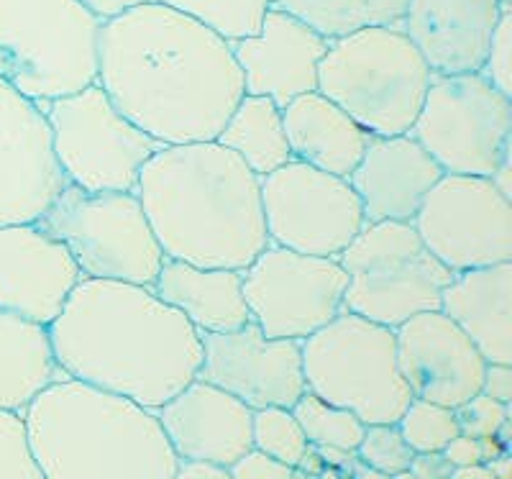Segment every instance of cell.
<instances>
[{
    "instance_id": "cell-1",
    "label": "cell",
    "mask_w": 512,
    "mask_h": 479,
    "mask_svg": "<svg viewBox=\"0 0 512 479\" xmlns=\"http://www.w3.org/2000/svg\"><path fill=\"white\" fill-rule=\"evenodd\" d=\"M98 85L164 147L213 141L244 95L231 41L157 0L103 21Z\"/></svg>"
},
{
    "instance_id": "cell-2",
    "label": "cell",
    "mask_w": 512,
    "mask_h": 479,
    "mask_svg": "<svg viewBox=\"0 0 512 479\" xmlns=\"http://www.w3.org/2000/svg\"><path fill=\"white\" fill-rule=\"evenodd\" d=\"M47 328L70 377L149 410L175 398L203 364L200 331L152 285L82 277Z\"/></svg>"
},
{
    "instance_id": "cell-3",
    "label": "cell",
    "mask_w": 512,
    "mask_h": 479,
    "mask_svg": "<svg viewBox=\"0 0 512 479\" xmlns=\"http://www.w3.org/2000/svg\"><path fill=\"white\" fill-rule=\"evenodd\" d=\"M136 195L164 257L246 269L269 244L262 177L216 139L154 152Z\"/></svg>"
},
{
    "instance_id": "cell-4",
    "label": "cell",
    "mask_w": 512,
    "mask_h": 479,
    "mask_svg": "<svg viewBox=\"0 0 512 479\" xmlns=\"http://www.w3.org/2000/svg\"><path fill=\"white\" fill-rule=\"evenodd\" d=\"M31 454L44 479H175L177 454L136 400L77 377L52 382L24 408Z\"/></svg>"
},
{
    "instance_id": "cell-5",
    "label": "cell",
    "mask_w": 512,
    "mask_h": 479,
    "mask_svg": "<svg viewBox=\"0 0 512 479\" xmlns=\"http://www.w3.org/2000/svg\"><path fill=\"white\" fill-rule=\"evenodd\" d=\"M431 75L405 31L367 26L328 41L318 62V93L372 136L408 134Z\"/></svg>"
},
{
    "instance_id": "cell-6",
    "label": "cell",
    "mask_w": 512,
    "mask_h": 479,
    "mask_svg": "<svg viewBox=\"0 0 512 479\" xmlns=\"http://www.w3.org/2000/svg\"><path fill=\"white\" fill-rule=\"evenodd\" d=\"M100 29L80 0H0V77L39 106L88 88Z\"/></svg>"
},
{
    "instance_id": "cell-7",
    "label": "cell",
    "mask_w": 512,
    "mask_h": 479,
    "mask_svg": "<svg viewBox=\"0 0 512 479\" xmlns=\"http://www.w3.org/2000/svg\"><path fill=\"white\" fill-rule=\"evenodd\" d=\"M308 392L367 423H397L413 400L397 364L395 328L341 310L303 339Z\"/></svg>"
},
{
    "instance_id": "cell-8",
    "label": "cell",
    "mask_w": 512,
    "mask_h": 479,
    "mask_svg": "<svg viewBox=\"0 0 512 479\" xmlns=\"http://www.w3.org/2000/svg\"><path fill=\"white\" fill-rule=\"evenodd\" d=\"M36 223L67 246L82 277L154 285L164 262L136 193H88L67 182Z\"/></svg>"
},
{
    "instance_id": "cell-9",
    "label": "cell",
    "mask_w": 512,
    "mask_h": 479,
    "mask_svg": "<svg viewBox=\"0 0 512 479\" xmlns=\"http://www.w3.org/2000/svg\"><path fill=\"white\" fill-rule=\"evenodd\" d=\"M338 264L349 275L344 310L387 328L423 310H438L443 287L454 277L408 221L364 223L338 254Z\"/></svg>"
},
{
    "instance_id": "cell-10",
    "label": "cell",
    "mask_w": 512,
    "mask_h": 479,
    "mask_svg": "<svg viewBox=\"0 0 512 479\" xmlns=\"http://www.w3.org/2000/svg\"><path fill=\"white\" fill-rule=\"evenodd\" d=\"M64 180L88 193H136L139 172L162 141L123 116L98 82L41 106Z\"/></svg>"
},
{
    "instance_id": "cell-11",
    "label": "cell",
    "mask_w": 512,
    "mask_h": 479,
    "mask_svg": "<svg viewBox=\"0 0 512 479\" xmlns=\"http://www.w3.org/2000/svg\"><path fill=\"white\" fill-rule=\"evenodd\" d=\"M443 172L482 175L512 157V98L482 75H431L408 131Z\"/></svg>"
},
{
    "instance_id": "cell-12",
    "label": "cell",
    "mask_w": 512,
    "mask_h": 479,
    "mask_svg": "<svg viewBox=\"0 0 512 479\" xmlns=\"http://www.w3.org/2000/svg\"><path fill=\"white\" fill-rule=\"evenodd\" d=\"M244 275L249 316L269 339H308L344 310L349 275L336 257L292 252L269 241Z\"/></svg>"
},
{
    "instance_id": "cell-13",
    "label": "cell",
    "mask_w": 512,
    "mask_h": 479,
    "mask_svg": "<svg viewBox=\"0 0 512 479\" xmlns=\"http://www.w3.org/2000/svg\"><path fill=\"white\" fill-rule=\"evenodd\" d=\"M262 208L272 244L315 257L338 259L367 223L349 177L300 159L262 177Z\"/></svg>"
},
{
    "instance_id": "cell-14",
    "label": "cell",
    "mask_w": 512,
    "mask_h": 479,
    "mask_svg": "<svg viewBox=\"0 0 512 479\" xmlns=\"http://www.w3.org/2000/svg\"><path fill=\"white\" fill-rule=\"evenodd\" d=\"M413 226L425 249L451 272L512 262V198L492 177L443 172Z\"/></svg>"
},
{
    "instance_id": "cell-15",
    "label": "cell",
    "mask_w": 512,
    "mask_h": 479,
    "mask_svg": "<svg viewBox=\"0 0 512 479\" xmlns=\"http://www.w3.org/2000/svg\"><path fill=\"white\" fill-rule=\"evenodd\" d=\"M203 336L198 377L244 400L249 408H292L308 385L303 374V341L269 339L254 321Z\"/></svg>"
},
{
    "instance_id": "cell-16",
    "label": "cell",
    "mask_w": 512,
    "mask_h": 479,
    "mask_svg": "<svg viewBox=\"0 0 512 479\" xmlns=\"http://www.w3.org/2000/svg\"><path fill=\"white\" fill-rule=\"evenodd\" d=\"M64 185L47 116L0 77V226L39 221Z\"/></svg>"
},
{
    "instance_id": "cell-17",
    "label": "cell",
    "mask_w": 512,
    "mask_h": 479,
    "mask_svg": "<svg viewBox=\"0 0 512 479\" xmlns=\"http://www.w3.org/2000/svg\"><path fill=\"white\" fill-rule=\"evenodd\" d=\"M397 364L413 398L456 408L482 387L487 359L441 310H423L395 328Z\"/></svg>"
},
{
    "instance_id": "cell-18",
    "label": "cell",
    "mask_w": 512,
    "mask_h": 479,
    "mask_svg": "<svg viewBox=\"0 0 512 479\" xmlns=\"http://www.w3.org/2000/svg\"><path fill=\"white\" fill-rule=\"evenodd\" d=\"M80 280L67 246L39 223L0 226V310L49 326Z\"/></svg>"
},
{
    "instance_id": "cell-19",
    "label": "cell",
    "mask_w": 512,
    "mask_h": 479,
    "mask_svg": "<svg viewBox=\"0 0 512 479\" xmlns=\"http://www.w3.org/2000/svg\"><path fill=\"white\" fill-rule=\"evenodd\" d=\"M328 39L280 8H269L262 29L254 36L231 41L244 93L267 95L285 108L297 95L318 90V62Z\"/></svg>"
},
{
    "instance_id": "cell-20",
    "label": "cell",
    "mask_w": 512,
    "mask_h": 479,
    "mask_svg": "<svg viewBox=\"0 0 512 479\" xmlns=\"http://www.w3.org/2000/svg\"><path fill=\"white\" fill-rule=\"evenodd\" d=\"M157 418L177 459H205L228 469L254 446V408L203 377L169 398Z\"/></svg>"
},
{
    "instance_id": "cell-21",
    "label": "cell",
    "mask_w": 512,
    "mask_h": 479,
    "mask_svg": "<svg viewBox=\"0 0 512 479\" xmlns=\"http://www.w3.org/2000/svg\"><path fill=\"white\" fill-rule=\"evenodd\" d=\"M502 0H408L402 31L433 75L479 72L502 11Z\"/></svg>"
},
{
    "instance_id": "cell-22",
    "label": "cell",
    "mask_w": 512,
    "mask_h": 479,
    "mask_svg": "<svg viewBox=\"0 0 512 479\" xmlns=\"http://www.w3.org/2000/svg\"><path fill=\"white\" fill-rule=\"evenodd\" d=\"M441 175V164L413 136L395 134L369 139L349 182L359 195L367 223H413L425 195L431 193Z\"/></svg>"
},
{
    "instance_id": "cell-23",
    "label": "cell",
    "mask_w": 512,
    "mask_h": 479,
    "mask_svg": "<svg viewBox=\"0 0 512 479\" xmlns=\"http://www.w3.org/2000/svg\"><path fill=\"white\" fill-rule=\"evenodd\" d=\"M438 310L477 344L487 362L512 364V262L454 272Z\"/></svg>"
},
{
    "instance_id": "cell-24",
    "label": "cell",
    "mask_w": 512,
    "mask_h": 479,
    "mask_svg": "<svg viewBox=\"0 0 512 479\" xmlns=\"http://www.w3.org/2000/svg\"><path fill=\"white\" fill-rule=\"evenodd\" d=\"M154 293L177 308L200 333L233 331L251 321L241 269L198 267L164 257Z\"/></svg>"
},
{
    "instance_id": "cell-25",
    "label": "cell",
    "mask_w": 512,
    "mask_h": 479,
    "mask_svg": "<svg viewBox=\"0 0 512 479\" xmlns=\"http://www.w3.org/2000/svg\"><path fill=\"white\" fill-rule=\"evenodd\" d=\"M292 159L331 175L349 177L367 149L369 134L318 90L297 95L282 108Z\"/></svg>"
},
{
    "instance_id": "cell-26",
    "label": "cell",
    "mask_w": 512,
    "mask_h": 479,
    "mask_svg": "<svg viewBox=\"0 0 512 479\" xmlns=\"http://www.w3.org/2000/svg\"><path fill=\"white\" fill-rule=\"evenodd\" d=\"M64 377L70 374L54 357L49 328L0 310V408L24 413L44 387Z\"/></svg>"
},
{
    "instance_id": "cell-27",
    "label": "cell",
    "mask_w": 512,
    "mask_h": 479,
    "mask_svg": "<svg viewBox=\"0 0 512 479\" xmlns=\"http://www.w3.org/2000/svg\"><path fill=\"white\" fill-rule=\"evenodd\" d=\"M216 141L239 154L259 177L269 175L292 159L282 108L267 95H241L223 129L218 131Z\"/></svg>"
},
{
    "instance_id": "cell-28",
    "label": "cell",
    "mask_w": 512,
    "mask_h": 479,
    "mask_svg": "<svg viewBox=\"0 0 512 479\" xmlns=\"http://www.w3.org/2000/svg\"><path fill=\"white\" fill-rule=\"evenodd\" d=\"M274 8L300 18L331 41L367 26L402 29L408 0H274Z\"/></svg>"
},
{
    "instance_id": "cell-29",
    "label": "cell",
    "mask_w": 512,
    "mask_h": 479,
    "mask_svg": "<svg viewBox=\"0 0 512 479\" xmlns=\"http://www.w3.org/2000/svg\"><path fill=\"white\" fill-rule=\"evenodd\" d=\"M195 18L226 41L254 36L262 29V21L274 0H157Z\"/></svg>"
},
{
    "instance_id": "cell-30",
    "label": "cell",
    "mask_w": 512,
    "mask_h": 479,
    "mask_svg": "<svg viewBox=\"0 0 512 479\" xmlns=\"http://www.w3.org/2000/svg\"><path fill=\"white\" fill-rule=\"evenodd\" d=\"M290 410L303 428L308 444L313 446H338V449L356 451L361 436H364V428H367V423L349 408L326 403L308 390Z\"/></svg>"
},
{
    "instance_id": "cell-31",
    "label": "cell",
    "mask_w": 512,
    "mask_h": 479,
    "mask_svg": "<svg viewBox=\"0 0 512 479\" xmlns=\"http://www.w3.org/2000/svg\"><path fill=\"white\" fill-rule=\"evenodd\" d=\"M251 444L254 449L274 456L277 462L295 467L300 456L308 449L303 428L297 423L290 408L269 405V408L254 410V423H251Z\"/></svg>"
},
{
    "instance_id": "cell-32",
    "label": "cell",
    "mask_w": 512,
    "mask_h": 479,
    "mask_svg": "<svg viewBox=\"0 0 512 479\" xmlns=\"http://www.w3.org/2000/svg\"><path fill=\"white\" fill-rule=\"evenodd\" d=\"M397 428L413 451H443L461 433L454 408L423 398L410 400L397 418Z\"/></svg>"
},
{
    "instance_id": "cell-33",
    "label": "cell",
    "mask_w": 512,
    "mask_h": 479,
    "mask_svg": "<svg viewBox=\"0 0 512 479\" xmlns=\"http://www.w3.org/2000/svg\"><path fill=\"white\" fill-rule=\"evenodd\" d=\"M413 454L397 423H369L356 446V456L379 477H408Z\"/></svg>"
},
{
    "instance_id": "cell-34",
    "label": "cell",
    "mask_w": 512,
    "mask_h": 479,
    "mask_svg": "<svg viewBox=\"0 0 512 479\" xmlns=\"http://www.w3.org/2000/svg\"><path fill=\"white\" fill-rule=\"evenodd\" d=\"M0 479H41L31 454L24 415L0 408Z\"/></svg>"
},
{
    "instance_id": "cell-35",
    "label": "cell",
    "mask_w": 512,
    "mask_h": 479,
    "mask_svg": "<svg viewBox=\"0 0 512 479\" xmlns=\"http://www.w3.org/2000/svg\"><path fill=\"white\" fill-rule=\"evenodd\" d=\"M454 413L456 423H459V431L466 433V436H477V439L492 436V433L500 431V428L512 418L510 405L489 398L484 392H477L474 398L456 405Z\"/></svg>"
},
{
    "instance_id": "cell-36",
    "label": "cell",
    "mask_w": 512,
    "mask_h": 479,
    "mask_svg": "<svg viewBox=\"0 0 512 479\" xmlns=\"http://www.w3.org/2000/svg\"><path fill=\"white\" fill-rule=\"evenodd\" d=\"M479 72H482L500 93L512 98V6H507L505 11H502L500 21H497L495 26V34H492V41H489L484 65Z\"/></svg>"
},
{
    "instance_id": "cell-37",
    "label": "cell",
    "mask_w": 512,
    "mask_h": 479,
    "mask_svg": "<svg viewBox=\"0 0 512 479\" xmlns=\"http://www.w3.org/2000/svg\"><path fill=\"white\" fill-rule=\"evenodd\" d=\"M228 474L233 479H290L295 477V467L277 462L274 456L251 446L244 456L228 467Z\"/></svg>"
},
{
    "instance_id": "cell-38",
    "label": "cell",
    "mask_w": 512,
    "mask_h": 479,
    "mask_svg": "<svg viewBox=\"0 0 512 479\" xmlns=\"http://www.w3.org/2000/svg\"><path fill=\"white\" fill-rule=\"evenodd\" d=\"M451 474H454V464L448 462V456L443 451H415L408 477L451 479Z\"/></svg>"
},
{
    "instance_id": "cell-39",
    "label": "cell",
    "mask_w": 512,
    "mask_h": 479,
    "mask_svg": "<svg viewBox=\"0 0 512 479\" xmlns=\"http://www.w3.org/2000/svg\"><path fill=\"white\" fill-rule=\"evenodd\" d=\"M479 392L489 395V398L500 400V403H512V364L487 362L482 377V387Z\"/></svg>"
},
{
    "instance_id": "cell-40",
    "label": "cell",
    "mask_w": 512,
    "mask_h": 479,
    "mask_svg": "<svg viewBox=\"0 0 512 479\" xmlns=\"http://www.w3.org/2000/svg\"><path fill=\"white\" fill-rule=\"evenodd\" d=\"M443 454L448 456V462L456 467H469V464H482V444H479L477 436H466V433H459L456 439L448 441V446L443 449Z\"/></svg>"
},
{
    "instance_id": "cell-41",
    "label": "cell",
    "mask_w": 512,
    "mask_h": 479,
    "mask_svg": "<svg viewBox=\"0 0 512 479\" xmlns=\"http://www.w3.org/2000/svg\"><path fill=\"white\" fill-rule=\"evenodd\" d=\"M177 477H190V479H228L231 474H228L226 467H221V464H213V462H205V459H180L177 462Z\"/></svg>"
},
{
    "instance_id": "cell-42",
    "label": "cell",
    "mask_w": 512,
    "mask_h": 479,
    "mask_svg": "<svg viewBox=\"0 0 512 479\" xmlns=\"http://www.w3.org/2000/svg\"><path fill=\"white\" fill-rule=\"evenodd\" d=\"M80 3L93 16H98L100 21H111V18L121 16V13L131 11V8L141 6V3H149V0H80Z\"/></svg>"
},
{
    "instance_id": "cell-43",
    "label": "cell",
    "mask_w": 512,
    "mask_h": 479,
    "mask_svg": "<svg viewBox=\"0 0 512 479\" xmlns=\"http://www.w3.org/2000/svg\"><path fill=\"white\" fill-rule=\"evenodd\" d=\"M326 472V459L320 456L318 446L308 444L305 454L300 456V462L295 464V477H326Z\"/></svg>"
},
{
    "instance_id": "cell-44",
    "label": "cell",
    "mask_w": 512,
    "mask_h": 479,
    "mask_svg": "<svg viewBox=\"0 0 512 479\" xmlns=\"http://www.w3.org/2000/svg\"><path fill=\"white\" fill-rule=\"evenodd\" d=\"M492 182H495L497 187H500L502 193L507 195V198H512V157H507L505 162L500 164V167H497L495 172H492Z\"/></svg>"
},
{
    "instance_id": "cell-45",
    "label": "cell",
    "mask_w": 512,
    "mask_h": 479,
    "mask_svg": "<svg viewBox=\"0 0 512 479\" xmlns=\"http://www.w3.org/2000/svg\"><path fill=\"white\" fill-rule=\"evenodd\" d=\"M451 479H495L489 464H469V467H456Z\"/></svg>"
},
{
    "instance_id": "cell-46",
    "label": "cell",
    "mask_w": 512,
    "mask_h": 479,
    "mask_svg": "<svg viewBox=\"0 0 512 479\" xmlns=\"http://www.w3.org/2000/svg\"><path fill=\"white\" fill-rule=\"evenodd\" d=\"M489 469H492V477L495 479H510L512 477V449L500 454L497 459L487 462Z\"/></svg>"
},
{
    "instance_id": "cell-47",
    "label": "cell",
    "mask_w": 512,
    "mask_h": 479,
    "mask_svg": "<svg viewBox=\"0 0 512 479\" xmlns=\"http://www.w3.org/2000/svg\"><path fill=\"white\" fill-rule=\"evenodd\" d=\"M502 3H512V0H502Z\"/></svg>"
}]
</instances>
